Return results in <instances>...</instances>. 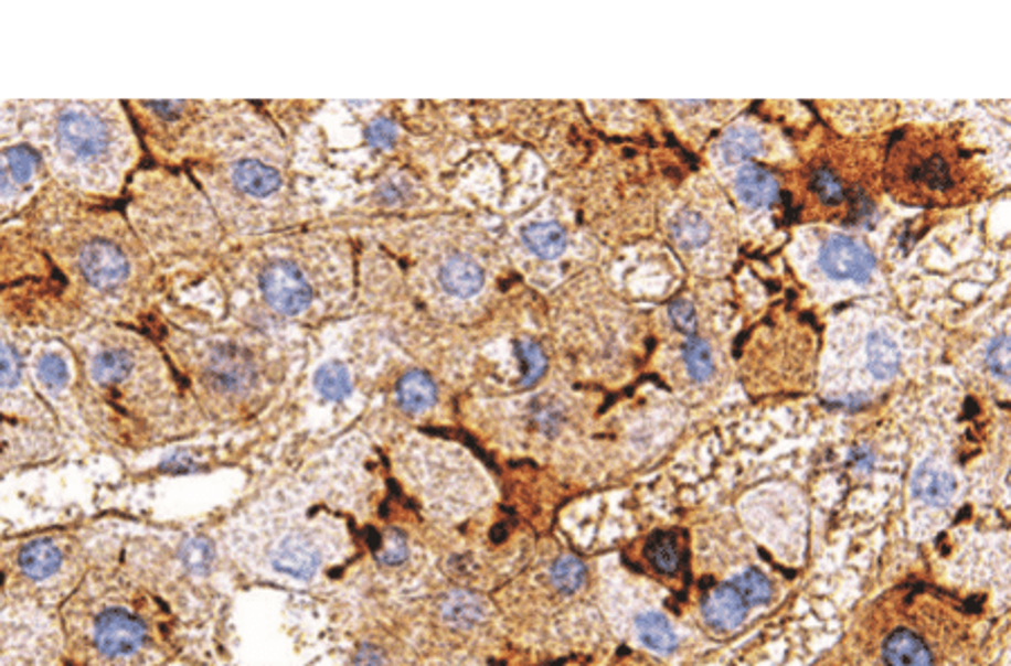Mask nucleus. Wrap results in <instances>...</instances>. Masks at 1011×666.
Wrapping results in <instances>:
<instances>
[{"label":"nucleus","instance_id":"obj_1","mask_svg":"<svg viewBox=\"0 0 1011 666\" xmlns=\"http://www.w3.org/2000/svg\"><path fill=\"white\" fill-rule=\"evenodd\" d=\"M28 144L54 180L79 193H110L134 158V136L113 101L32 104L21 110Z\"/></svg>","mask_w":1011,"mask_h":666},{"label":"nucleus","instance_id":"obj_2","mask_svg":"<svg viewBox=\"0 0 1011 666\" xmlns=\"http://www.w3.org/2000/svg\"><path fill=\"white\" fill-rule=\"evenodd\" d=\"M61 624L73 666H140L153 642L136 592L102 570H88L61 604Z\"/></svg>","mask_w":1011,"mask_h":666},{"label":"nucleus","instance_id":"obj_3","mask_svg":"<svg viewBox=\"0 0 1011 666\" xmlns=\"http://www.w3.org/2000/svg\"><path fill=\"white\" fill-rule=\"evenodd\" d=\"M41 234L91 308H113L134 283L136 254L115 218L56 207L43 212Z\"/></svg>","mask_w":1011,"mask_h":666},{"label":"nucleus","instance_id":"obj_4","mask_svg":"<svg viewBox=\"0 0 1011 666\" xmlns=\"http://www.w3.org/2000/svg\"><path fill=\"white\" fill-rule=\"evenodd\" d=\"M978 173L971 153L949 130L913 128L891 144L886 186L897 203L919 207H951L969 203Z\"/></svg>","mask_w":1011,"mask_h":666},{"label":"nucleus","instance_id":"obj_5","mask_svg":"<svg viewBox=\"0 0 1011 666\" xmlns=\"http://www.w3.org/2000/svg\"><path fill=\"white\" fill-rule=\"evenodd\" d=\"M91 570L86 546L71 535H36L0 544L8 597L63 604Z\"/></svg>","mask_w":1011,"mask_h":666},{"label":"nucleus","instance_id":"obj_6","mask_svg":"<svg viewBox=\"0 0 1011 666\" xmlns=\"http://www.w3.org/2000/svg\"><path fill=\"white\" fill-rule=\"evenodd\" d=\"M0 418L41 429L43 433L54 427L50 409L30 379L21 346L3 323H0Z\"/></svg>","mask_w":1011,"mask_h":666},{"label":"nucleus","instance_id":"obj_7","mask_svg":"<svg viewBox=\"0 0 1011 666\" xmlns=\"http://www.w3.org/2000/svg\"><path fill=\"white\" fill-rule=\"evenodd\" d=\"M28 373L34 388L56 402H63L73 390L75 364L56 344H28Z\"/></svg>","mask_w":1011,"mask_h":666},{"label":"nucleus","instance_id":"obj_8","mask_svg":"<svg viewBox=\"0 0 1011 666\" xmlns=\"http://www.w3.org/2000/svg\"><path fill=\"white\" fill-rule=\"evenodd\" d=\"M820 270H823L830 279L837 281H854V283H868L872 272H874V256L872 251L850 238V236H830L823 247H820L818 254Z\"/></svg>","mask_w":1011,"mask_h":666},{"label":"nucleus","instance_id":"obj_9","mask_svg":"<svg viewBox=\"0 0 1011 666\" xmlns=\"http://www.w3.org/2000/svg\"><path fill=\"white\" fill-rule=\"evenodd\" d=\"M262 292L281 314H299L310 305L312 292L306 277L288 260H275L262 272Z\"/></svg>","mask_w":1011,"mask_h":666},{"label":"nucleus","instance_id":"obj_10","mask_svg":"<svg viewBox=\"0 0 1011 666\" xmlns=\"http://www.w3.org/2000/svg\"><path fill=\"white\" fill-rule=\"evenodd\" d=\"M203 377L216 395H241L252 386V364L241 348L232 344H216L207 353Z\"/></svg>","mask_w":1011,"mask_h":666},{"label":"nucleus","instance_id":"obj_11","mask_svg":"<svg viewBox=\"0 0 1011 666\" xmlns=\"http://www.w3.org/2000/svg\"><path fill=\"white\" fill-rule=\"evenodd\" d=\"M322 563V552L320 546L315 544L310 537H306L304 531H290L286 535L273 555V566L277 572L295 577V579H308L315 572H318Z\"/></svg>","mask_w":1011,"mask_h":666},{"label":"nucleus","instance_id":"obj_12","mask_svg":"<svg viewBox=\"0 0 1011 666\" xmlns=\"http://www.w3.org/2000/svg\"><path fill=\"white\" fill-rule=\"evenodd\" d=\"M702 615L711 629L733 631L746 620V604L731 583H722L704 597Z\"/></svg>","mask_w":1011,"mask_h":666},{"label":"nucleus","instance_id":"obj_13","mask_svg":"<svg viewBox=\"0 0 1011 666\" xmlns=\"http://www.w3.org/2000/svg\"><path fill=\"white\" fill-rule=\"evenodd\" d=\"M911 485L913 494L928 505H946L958 492L956 476L951 472H946L944 468H937L933 462L919 464L913 474Z\"/></svg>","mask_w":1011,"mask_h":666},{"label":"nucleus","instance_id":"obj_14","mask_svg":"<svg viewBox=\"0 0 1011 666\" xmlns=\"http://www.w3.org/2000/svg\"><path fill=\"white\" fill-rule=\"evenodd\" d=\"M230 180L236 191L252 195V197H266L281 186V175L277 169L259 162V160H238L232 166Z\"/></svg>","mask_w":1011,"mask_h":666},{"label":"nucleus","instance_id":"obj_15","mask_svg":"<svg viewBox=\"0 0 1011 666\" xmlns=\"http://www.w3.org/2000/svg\"><path fill=\"white\" fill-rule=\"evenodd\" d=\"M735 191L739 200L751 207H769L780 195L778 180L767 169L755 164H748L737 173Z\"/></svg>","mask_w":1011,"mask_h":666},{"label":"nucleus","instance_id":"obj_16","mask_svg":"<svg viewBox=\"0 0 1011 666\" xmlns=\"http://www.w3.org/2000/svg\"><path fill=\"white\" fill-rule=\"evenodd\" d=\"M440 283H444V288L450 294L468 299L483 288V270L475 260L466 256H455L440 268Z\"/></svg>","mask_w":1011,"mask_h":666},{"label":"nucleus","instance_id":"obj_17","mask_svg":"<svg viewBox=\"0 0 1011 666\" xmlns=\"http://www.w3.org/2000/svg\"><path fill=\"white\" fill-rule=\"evenodd\" d=\"M883 657L888 666H930L933 657L928 646L915 633L900 629L895 631L886 644H883Z\"/></svg>","mask_w":1011,"mask_h":666},{"label":"nucleus","instance_id":"obj_18","mask_svg":"<svg viewBox=\"0 0 1011 666\" xmlns=\"http://www.w3.org/2000/svg\"><path fill=\"white\" fill-rule=\"evenodd\" d=\"M865 353H868V368L876 379H891L897 375L902 353L895 340L888 337L886 332H872L868 346H865Z\"/></svg>","mask_w":1011,"mask_h":666},{"label":"nucleus","instance_id":"obj_19","mask_svg":"<svg viewBox=\"0 0 1011 666\" xmlns=\"http://www.w3.org/2000/svg\"><path fill=\"white\" fill-rule=\"evenodd\" d=\"M396 399H398V405L407 413H418V411H425V409H429L434 405L436 386L429 379V375H425L421 370H412L398 382Z\"/></svg>","mask_w":1011,"mask_h":666},{"label":"nucleus","instance_id":"obj_20","mask_svg":"<svg viewBox=\"0 0 1011 666\" xmlns=\"http://www.w3.org/2000/svg\"><path fill=\"white\" fill-rule=\"evenodd\" d=\"M637 631H639V637L643 642V646H648L650 651L659 653V655H668L677 648V635L670 626V622L659 615V613H643L637 617Z\"/></svg>","mask_w":1011,"mask_h":666},{"label":"nucleus","instance_id":"obj_21","mask_svg":"<svg viewBox=\"0 0 1011 666\" xmlns=\"http://www.w3.org/2000/svg\"><path fill=\"white\" fill-rule=\"evenodd\" d=\"M526 247L542 258H557L566 249V234L555 223H535L522 232Z\"/></svg>","mask_w":1011,"mask_h":666},{"label":"nucleus","instance_id":"obj_22","mask_svg":"<svg viewBox=\"0 0 1011 666\" xmlns=\"http://www.w3.org/2000/svg\"><path fill=\"white\" fill-rule=\"evenodd\" d=\"M440 613H444L446 622L450 624L470 626L486 617V604L472 592H453L444 599Z\"/></svg>","mask_w":1011,"mask_h":666},{"label":"nucleus","instance_id":"obj_23","mask_svg":"<svg viewBox=\"0 0 1011 666\" xmlns=\"http://www.w3.org/2000/svg\"><path fill=\"white\" fill-rule=\"evenodd\" d=\"M760 147H763L760 136H757V132L748 126L731 128L724 136V140L720 142V151L726 164H742L751 160L757 151H760Z\"/></svg>","mask_w":1011,"mask_h":666},{"label":"nucleus","instance_id":"obj_24","mask_svg":"<svg viewBox=\"0 0 1011 666\" xmlns=\"http://www.w3.org/2000/svg\"><path fill=\"white\" fill-rule=\"evenodd\" d=\"M672 236L683 249H694V247H702V245L709 243L711 227L700 214L681 212L672 221Z\"/></svg>","mask_w":1011,"mask_h":666},{"label":"nucleus","instance_id":"obj_25","mask_svg":"<svg viewBox=\"0 0 1011 666\" xmlns=\"http://www.w3.org/2000/svg\"><path fill=\"white\" fill-rule=\"evenodd\" d=\"M731 586L737 590V594L742 597V602L748 606H763L767 604L771 594H774V588L769 583V579L763 574V572H757V570H746L742 574H737Z\"/></svg>","mask_w":1011,"mask_h":666},{"label":"nucleus","instance_id":"obj_26","mask_svg":"<svg viewBox=\"0 0 1011 666\" xmlns=\"http://www.w3.org/2000/svg\"><path fill=\"white\" fill-rule=\"evenodd\" d=\"M315 388L327 399H342L351 393V375L344 364L331 362L315 373Z\"/></svg>","mask_w":1011,"mask_h":666},{"label":"nucleus","instance_id":"obj_27","mask_svg":"<svg viewBox=\"0 0 1011 666\" xmlns=\"http://www.w3.org/2000/svg\"><path fill=\"white\" fill-rule=\"evenodd\" d=\"M587 579V570H585V563L576 557H562L553 563L551 568V581L553 586L560 590V592H566V594H572L576 590L583 588Z\"/></svg>","mask_w":1011,"mask_h":666},{"label":"nucleus","instance_id":"obj_28","mask_svg":"<svg viewBox=\"0 0 1011 666\" xmlns=\"http://www.w3.org/2000/svg\"><path fill=\"white\" fill-rule=\"evenodd\" d=\"M683 359H685V368L692 375V379H698V382L711 379V375L715 370V364H713L711 348H709V344L704 340L685 342Z\"/></svg>","mask_w":1011,"mask_h":666},{"label":"nucleus","instance_id":"obj_29","mask_svg":"<svg viewBox=\"0 0 1011 666\" xmlns=\"http://www.w3.org/2000/svg\"><path fill=\"white\" fill-rule=\"evenodd\" d=\"M648 561L661 574H674L679 570V550L668 535H655L646 548Z\"/></svg>","mask_w":1011,"mask_h":666},{"label":"nucleus","instance_id":"obj_30","mask_svg":"<svg viewBox=\"0 0 1011 666\" xmlns=\"http://www.w3.org/2000/svg\"><path fill=\"white\" fill-rule=\"evenodd\" d=\"M809 184L818 193V197L826 200V203H830V205H841L845 200V189H843L841 180L828 166L816 169L811 173V182Z\"/></svg>","mask_w":1011,"mask_h":666},{"label":"nucleus","instance_id":"obj_31","mask_svg":"<svg viewBox=\"0 0 1011 666\" xmlns=\"http://www.w3.org/2000/svg\"><path fill=\"white\" fill-rule=\"evenodd\" d=\"M212 559H214V548L205 539H194L182 546V563L192 572H205L212 566Z\"/></svg>","mask_w":1011,"mask_h":666},{"label":"nucleus","instance_id":"obj_32","mask_svg":"<svg viewBox=\"0 0 1011 666\" xmlns=\"http://www.w3.org/2000/svg\"><path fill=\"white\" fill-rule=\"evenodd\" d=\"M518 348H520V357L526 362V375H524L522 386L529 388L544 375L546 357H544V351L533 342H520Z\"/></svg>","mask_w":1011,"mask_h":666},{"label":"nucleus","instance_id":"obj_33","mask_svg":"<svg viewBox=\"0 0 1011 666\" xmlns=\"http://www.w3.org/2000/svg\"><path fill=\"white\" fill-rule=\"evenodd\" d=\"M987 366L998 379H1009V335H1000L989 344Z\"/></svg>","mask_w":1011,"mask_h":666},{"label":"nucleus","instance_id":"obj_34","mask_svg":"<svg viewBox=\"0 0 1011 666\" xmlns=\"http://www.w3.org/2000/svg\"><path fill=\"white\" fill-rule=\"evenodd\" d=\"M398 138V126L392 119H375L366 128V142L373 149H390Z\"/></svg>","mask_w":1011,"mask_h":666},{"label":"nucleus","instance_id":"obj_35","mask_svg":"<svg viewBox=\"0 0 1011 666\" xmlns=\"http://www.w3.org/2000/svg\"><path fill=\"white\" fill-rule=\"evenodd\" d=\"M407 555L409 550H407V541L403 539V535H398V531H390L383 541V550L375 557L383 566H398L407 559Z\"/></svg>","mask_w":1011,"mask_h":666},{"label":"nucleus","instance_id":"obj_36","mask_svg":"<svg viewBox=\"0 0 1011 666\" xmlns=\"http://www.w3.org/2000/svg\"><path fill=\"white\" fill-rule=\"evenodd\" d=\"M670 316L685 335H692L694 327H698V314H694V308L688 301H674L670 308Z\"/></svg>","mask_w":1011,"mask_h":666},{"label":"nucleus","instance_id":"obj_37","mask_svg":"<svg viewBox=\"0 0 1011 666\" xmlns=\"http://www.w3.org/2000/svg\"><path fill=\"white\" fill-rule=\"evenodd\" d=\"M23 191L17 186L12 173H10V166H8V160L6 155L0 153V205H12L17 195H21Z\"/></svg>","mask_w":1011,"mask_h":666},{"label":"nucleus","instance_id":"obj_38","mask_svg":"<svg viewBox=\"0 0 1011 666\" xmlns=\"http://www.w3.org/2000/svg\"><path fill=\"white\" fill-rule=\"evenodd\" d=\"M21 106L17 104H0V136L14 130L21 121Z\"/></svg>","mask_w":1011,"mask_h":666},{"label":"nucleus","instance_id":"obj_39","mask_svg":"<svg viewBox=\"0 0 1011 666\" xmlns=\"http://www.w3.org/2000/svg\"><path fill=\"white\" fill-rule=\"evenodd\" d=\"M355 666H385V655L373 646H362L355 655Z\"/></svg>","mask_w":1011,"mask_h":666},{"label":"nucleus","instance_id":"obj_40","mask_svg":"<svg viewBox=\"0 0 1011 666\" xmlns=\"http://www.w3.org/2000/svg\"><path fill=\"white\" fill-rule=\"evenodd\" d=\"M6 597H8V590H6V581H3V572H0V606H3V602H6Z\"/></svg>","mask_w":1011,"mask_h":666}]
</instances>
